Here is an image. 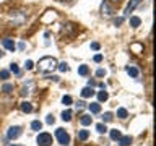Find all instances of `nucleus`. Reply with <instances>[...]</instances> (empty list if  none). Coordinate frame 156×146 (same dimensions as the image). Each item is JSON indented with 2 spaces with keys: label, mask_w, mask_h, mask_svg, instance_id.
<instances>
[{
  "label": "nucleus",
  "mask_w": 156,
  "mask_h": 146,
  "mask_svg": "<svg viewBox=\"0 0 156 146\" xmlns=\"http://www.w3.org/2000/svg\"><path fill=\"white\" fill-rule=\"evenodd\" d=\"M37 146H51L52 144V135L51 133H39L36 138Z\"/></svg>",
  "instance_id": "obj_5"
},
{
  "label": "nucleus",
  "mask_w": 156,
  "mask_h": 146,
  "mask_svg": "<svg viewBox=\"0 0 156 146\" xmlns=\"http://www.w3.org/2000/svg\"><path fill=\"white\" fill-rule=\"evenodd\" d=\"M107 99H109L107 91H99V92H98V101H99V102H106Z\"/></svg>",
  "instance_id": "obj_17"
},
{
  "label": "nucleus",
  "mask_w": 156,
  "mask_h": 146,
  "mask_svg": "<svg viewBox=\"0 0 156 146\" xmlns=\"http://www.w3.org/2000/svg\"><path fill=\"white\" fill-rule=\"evenodd\" d=\"M141 24V19L138 16H130V26L132 28H138Z\"/></svg>",
  "instance_id": "obj_19"
},
{
  "label": "nucleus",
  "mask_w": 156,
  "mask_h": 146,
  "mask_svg": "<svg viewBox=\"0 0 156 146\" xmlns=\"http://www.w3.org/2000/svg\"><path fill=\"white\" fill-rule=\"evenodd\" d=\"M141 3V0H130L129 3H127V7L124 10V16H130V13L133 12V10L138 7V5Z\"/></svg>",
  "instance_id": "obj_7"
},
{
  "label": "nucleus",
  "mask_w": 156,
  "mask_h": 146,
  "mask_svg": "<svg viewBox=\"0 0 156 146\" xmlns=\"http://www.w3.org/2000/svg\"><path fill=\"white\" fill-rule=\"evenodd\" d=\"M24 68H26V70H33V68H34V62L33 60H26V62H24Z\"/></svg>",
  "instance_id": "obj_33"
},
{
  "label": "nucleus",
  "mask_w": 156,
  "mask_h": 146,
  "mask_svg": "<svg viewBox=\"0 0 156 146\" xmlns=\"http://www.w3.org/2000/svg\"><path fill=\"white\" fill-rule=\"evenodd\" d=\"M117 117L124 120V119L129 117V112H127V109H124V107H120V109H117Z\"/></svg>",
  "instance_id": "obj_20"
},
{
  "label": "nucleus",
  "mask_w": 156,
  "mask_h": 146,
  "mask_svg": "<svg viewBox=\"0 0 156 146\" xmlns=\"http://www.w3.org/2000/svg\"><path fill=\"white\" fill-rule=\"evenodd\" d=\"M10 71L15 73V75H20V68H18L16 63H10Z\"/></svg>",
  "instance_id": "obj_30"
},
{
  "label": "nucleus",
  "mask_w": 156,
  "mask_h": 146,
  "mask_svg": "<svg viewBox=\"0 0 156 146\" xmlns=\"http://www.w3.org/2000/svg\"><path fill=\"white\" fill-rule=\"evenodd\" d=\"M88 109H90L91 114H99L101 112V104L99 102H91V104L88 106Z\"/></svg>",
  "instance_id": "obj_15"
},
{
  "label": "nucleus",
  "mask_w": 156,
  "mask_h": 146,
  "mask_svg": "<svg viewBox=\"0 0 156 146\" xmlns=\"http://www.w3.org/2000/svg\"><path fill=\"white\" fill-rule=\"evenodd\" d=\"M34 89H36V83H34L33 80H29V81H26V83H24V85L21 86V91H20V94L26 97V96H29V94H33Z\"/></svg>",
  "instance_id": "obj_4"
},
{
  "label": "nucleus",
  "mask_w": 156,
  "mask_h": 146,
  "mask_svg": "<svg viewBox=\"0 0 156 146\" xmlns=\"http://www.w3.org/2000/svg\"><path fill=\"white\" fill-rule=\"evenodd\" d=\"M2 46H3L5 49H8V50H12V52L15 50V49H16V44H15V42L12 41V39H8V37L2 41Z\"/></svg>",
  "instance_id": "obj_11"
},
{
  "label": "nucleus",
  "mask_w": 156,
  "mask_h": 146,
  "mask_svg": "<svg viewBox=\"0 0 156 146\" xmlns=\"http://www.w3.org/2000/svg\"><path fill=\"white\" fill-rule=\"evenodd\" d=\"M112 119H114L112 112H106V114L102 115V122H104V123H109V122H112Z\"/></svg>",
  "instance_id": "obj_24"
},
{
  "label": "nucleus",
  "mask_w": 156,
  "mask_h": 146,
  "mask_svg": "<svg viewBox=\"0 0 156 146\" xmlns=\"http://www.w3.org/2000/svg\"><path fill=\"white\" fill-rule=\"evenodd\" d=\"M2 91L7 92V94H8V92H12V91H13V85H10V83H5V85L2 86Z\"/></svg>",
  "instance_id": "obj_27"
},
{
  "label": "nucleus",
  "mask_w": 156,
  "mask_h": 146,
  "mask_svg": "<svg viewBox=\"0 0 156 146\" xmlns=\"http://www.w3.org/2000/svg\"><path fill=\"white\" fill-rule=\"evenodd\" d=\"M101 13H102V15H107V16L114 13V10H112V7L109 5V2H106V0L101 3Z\"/></svg>",
  "instance_id": "obj_8"
},
{
  "label": "nucleus",
  "mask_w": 156,
  "mask_h": 146,
  "mask_svg": "<svg viewBox=\"0 0 156 146\" xmlns=\"http://www.w3.org/2000/svg\"><path fill=\"white\" fill-rule=\"evenodd\" d=\"M18 49H20V50H24V49H26V44H24V42H20V44H18Z\"/></svg>",
  "instance_id": "obj_38"
},
{
  "label": "nucleus",
  "mask_w": 156,
  "mask_h": 146,
  "mask_svg": "<svg viewBox=\"0 0 156 146\" xmlns=\"http://www.w3.org/2000/svg\"><path fill=\"white\" fill-rule=\"evenodd\" d=\"M99 42H91V49H93V50H99Z\"/></svg>",
  "instance_id": "obj_35"
},
{
  "label": "nucleus",
  "mask_w": 156,
  "mask_h": 146,
  "mask_svg": "<svg viewBox=\"0 0 156 146\" xmlns=\"http://www.w3.org/2000/svg\"><path fill=\"white\" fill-rule=\"evenodd\" d=\"M54 122H55V117H54L52 114H49V115L46 117V123H49V125H54Z\"/></svg>",
  "instance_id": "obj_32"
},
{
  "label": "nucleus",
  "mask_w": 156,
  "mask_h": 146,
  "mask_svg": "<svg viewBox=\"0 0 156 146\" xmlns=\"http://www.w3.org/2000/svg\"><path fill=\"white\" fill-rule=\"evenodd\" d=\"M93 96H94V89L91 86H86L81 89V97H93Z\"/></svg>",
  "instance_id": "obj_13"
},
{
  "label": "nucleus",
  "mask_w": 156,
  "mask_h": 146,
  "mask_svg": "<svg viewBox=\"0 0 156 146\" xmlns=\"http://www.w3.org/2000/svg\"><path fill=\"white\" fill-rule=\"evenodd\" d=\"M124 21H125V16H119V18H114V21H112V23H114V26L119 28V26H122V23H124Z\"/></svg>",
  "instance_id": "obj_26"
},
{
  "label": "nucleus",
  "mask_w": 156,
  "mask_h": 146,
  "mask_svg": "<svg viewBox=\"0 0 156 146\" xmlns=\"http://www.w3.org/2000/svg\"><path fill=\"white\" fill-rule=\"evenodd\" d=\"M83 107H86V104L83 101H78L76 102V109H83Z\"/></svg>",
  "instance_id": "obj_37"
},
{
  "label": "nucleus",
  "mask_w": 156,
  "mask_h": 146,
  "mask_svg": "<svg viewBox=\"0 0 156 146\" xmlns=\"http://www.w3.org/2000/svg\"><path fill=\"white\" fill-rule=\"evenodd\" d=\"M72 102H73V99H72L70 96H63L62 97V104L63 106H72Z\"/></svg>",
  "instance_id": "obj_28"
},
{
  "label": "nucleus",
  "mask_w": 156,
  "mask_h": 146,
  "mask_svg": "<svg viewBox=\"0 0 156 146\" xmlns=\"http://www.w3.org/2000/svg\"><path fill=\"white\" fill-rule=\"evenodd\" d=\"M28 15L21 12V10H15V12L10 13V21L13 23V26H21V24L26 21Z\"/></svg>",
  "instance_id": "obj_2"
},
{
  "label": "nucleus",
  "mask_w": 156,
  "mask_h": 146,
  "mask_svg": "<svg viewBox=\"0 0 156 146\" xmlns=\"http://www.w3.org/2000/svg\"><path fill=\"white\" fill-rule=\"evenodd\" d=\"M57 68V60L54 57H42L41 60L37 62V70L47 75V73H52Z\"/></svg>",
  "instance_id": "obj_1"
},
{
  "label": "nucleus",
  "mask_w": 156,
  "mask_h": 146,
  "mask_svg": "<svg viewBox=\"0 0 156 146\" xmlns=\"http://www.w3.org/2000/svg\"><path fill=\"white\" fill-rule=\"evenodd\" d=\"M31 128L34 130V131H39L42 128V122H39V120H33L31 122Z\"/></svg>",
  "instance_id": "obj_22"
},
{
  "label": "nucleus",
  "mask_w": 156,
  "mask_h": 146,
  "mask_svg": "<svg viewBox=\"0 0 156 146\" xmlns=\"http://www.w3.org/2000/svg\"><path fill=\"white\" fill-rule=\"evenodd\" d=\"M76 136H78V140H80V141H85V140H88V136H90V131H88V130H80Z\"/></svg>",
  "instance_id": "obj_18"
},
{
  "label": "nucleus",
  "mask_w": 156,
  "mask_h": 146,
  "mask_svg": "<svg viewBox=\"0 0 156 146\" xmlns=\"http://www.w3.org/2000/svg\"><path fill=\"white\" fill-rule=\"evenodd\" d=\"M57 2H72V0H57Z\"/></svg>",
  "instance_id": "obj_39"
},
{
  "label": "nucleus",
  "mask_w": 156,
  "mask_h": 146,
  "mask_svg": "<svg viewBox=\"0 0 156 146\" xmlns=\"http://www.w3.org/2000/svg\"><path fill=\"white\" fill-rule=\"evenodd\" d=\"M57 68H58V70H60V71H63V73H65V71H68V70H70V67H68V63H67V62H62V63H57Z\"/></svg>",
  "instance_id": "obj_23"
},
{
  "label": "nucleus",
  "mask_w": 156,
  "mask_h": 146,
  "mask_svg": "<svg viewBox=\"0 0 156 146\" xmlns=\"http://www.w3.org/2000/svg\"><path fill=\"white\" fill-rule=\"evenodd\" d=\"M80 123H81L83 127H88V125H91V123H93V117H91V115H88V114L81 115V117H80Z\"/></svg>",
  "instance_id": "obj_12"
},
{
  "label": "nucleus",
  "mask_w": 156,
  "mask_h": 146,
  "mask_svg": "<svg viewBox=\"0 0 156 146\" xmlns=\"http://www.w3.org/2000/svg\"><path fill=\"white\" fill-rule=\"evenodd\" d=\"M88 73H90V67H88V65H80V67H78V75L86 76Z\"/></svg>",
  "instance_id": "obj_16"
},
{
  "label": "nucleus",
  "mask_w": 156,
  "mask_h": 146,
  "mask_svg": "<svg viewBox=\"0 0 156 146\" xmlns=\"http://www.w3.org/2000/svg\"><path fill=\"white\" fill-rule=\"evenodd\" d=\"M55 138H57V141L62 146H68V144H70V135H68L63 128H57L55 130Z\"/></svg>",
  "instance_id": "obj_3"
},
{
  "label": "nucleus",
  "mask_w": 156,
  "mask_h": 146,
  "mask_svg": "<svg viewBox=\"0 0 156 146\" xmlns=\"http://www.w3.org/2000/svg\"><path fill=\"white\" fill-rule=\"evenodd\" d=\"M96 76H98V78L106 76V70H104V68H98V70H96Z\"/></svg>",
  "instance_id": "obj_34"
},
{
  "label": "nucleus",
  "mask_w": 156,
  "mask_h": 146,
  "mask_svg": "<svg viewBox=\"0 0 156 146\" xmlns=\"http://www.w3.org/2000/svg\"><path fill=\"white\" fill-rule=\"evenodd\" d=\"M2 57H3V52H2V50H0V58H2Z\"/></svg>",
  "instance_id": "obj_40"
},
{
  "label": "nucleus",
  "mask_w": 156,
  "mask_h": 146,
  "mask_svg": "<svg viewBox=\"0 0 156 146\" xmlns=\"http://www.w3.org/2000/svg\"><path fill=\"white\" fill-rule=\"evenodd\" d=\"M20 109H21V112H24V114H31V112H33V106H31V102L23 101L21 104H20Z\"/></svg>",
  "instance_id": "obj_10"
},
{
  "label": "nucleus",
  "mask_w": 156,
  "mask_h": 146,
  "mask_svg": "<svg viewBox=\"0 0 156 146\" xmlns=\"http://www.w3.org/2000/svg\"><path fill=\"white\" fill-rule=\"evenodd\" d=\"M96 130H98V133H106L107 131V127L104 123H98L96 125Z\"/></svg>",
  "instance_id": "obj_29"
},
{
  "label": "nucleus",
  "mask_w": 156,
  "mask_h": 146,
  "mask_svg": "<svg viewBox=\"0 0 156 146\" xmlns=\"http://www.w3.org/2000/svg\"><path fill=\"white\" fill-rule=\"evenodd\" d=\"M21 136V127H10V128L7 130V138L8 140H16Z\"/></svg>",
  "instance_id": "obj_6"
},
{
  "label": "nucleus",
  "mask_w": 156,
  "mask_h": 146,
  "mask_svg": "<svg viewBox=\"0 0 156 146\" xmlns=\"http://www.w3.org/2000/svg\"><path fill=\"white\" fill-rule=\"evenodd\" d=\"M109 135H111V140H114V141H117V140H119L120 136H122L119 130H111V133H109Z\"/></svg>",
  "instance_id": "obj_25"
},
{
  "label": "nucleus",
  "mask_w": 156,
  "mask_h": 146,
  "mask_svg": "<svg viewBox=\"0 0 156 146\" xmlns=\"http://www.w3.org/2000/svg\"><path fill=\"white\" fill-rule=\"evenodd\" d=\"M117 143H119L120 146H130L132 144V136H120L119 140H117Z\"/></svg>",
  "instance_id": "obj_14"
},
{
  "label": "nucleus",
  "mask_w": 156,
  "mask_h": 146,
  "mask_svg": "<svg viewBox=\"0 0 156 146\" xmlns=\"http://www.w3.org/2000/svg\"><path fill=\"white\" fill-rule=\"evenodd\" d=\"M12 146H18V144H12Z\"/></svg>",
  "instance_id": "obj_42"
},
{
  "label": "nucleus",
  "mask_w": 156,
  "mask_h": 146,
  "mask_svg": "<svg viewBox=\"0 0 156 146\" xmlns=\"http://www.w3.org/2000/svg\"><path fill=\"white\" fill-rule=\"evenodd\" d=\"M125 71L129 73L132 78H138V76H140V70H138L136 67H133V65H127V67H125Z\"/></svg>",
  "instance_id": "obj_9"
},
{
  "label": "nucleus",
  "mask_w": 156,
  "mask_h": 146,
  "mask_svg": "<svg viewBox=\"0 0 156 146\" xmlns=\"http://www.w3.org/2000/svg\"><path fill=\"white\" fill-rule=\"evenodd\" d=\"M111 2H120V0H111Z\"/></svg>",
  "instance_id": "obj_41"
},
{
  "label": "nucleus",
  "mask_w": 156,
  "mask_h": 146,
  "mask_svg": "<svg viewBox=\"0 0 156 146\" xmlns=\"http://www.w3.org/2000/svg\"><path fill=\"white\" fill-rule=\"evenodd\" d=\"M94 62H96V63L102 62V55H101V54H96V55H94Z\"/></svg>",
  "instance_id": "obj_36"
},
{
  "label": "nucleus",
  "mask_w": 156,
  "mask_h": 146,
  "mask_svg": "<svg viewBox=\"0 0 156 146\" xmlns=\"http://www.w3.org/2000/svg\"><path fill=\"white\" fill-rule=\"evenodd\" d=\"M72 115H73L72 110H63V112H62V120H63V122H70V120H72Z\"/></svg>",
  "instance_id": "obj_21"
},
{
  "label": "nucleus",
  "mask_w": 156,
  "mask_h": 146,
  "mask_svg": "<svg viewBox=\"0 0 156 146\" xmlns=\"http://www.w3.org/2000/svg\"><path fill=\"white\" fill-rule=\"evenodd\" d=\"M8 78H10L8 70H0V80H8Z\"/></svg>",
  "instance_id": "obj_31"
}]
</instances>
